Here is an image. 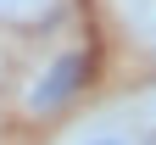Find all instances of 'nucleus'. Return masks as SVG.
Wrapping results in <instances>:
<instances>
[{
  "mask_svg": "<svg viewBox=\"0 0 156 145\" xmlns=\"http://www.w3.org/2000/svg\"><path fill=\"white\" fill-rule=\"evenodd\" d=\"M62 145H140L128 129H117V123H84V129H73Z\"/></svg>",
  "mask_w": 156,
  "mask_h": 145,
  "instance_id": "nucleus-2",
  "label": "nucleus"
},
{
  "mask_svg": "<svg viewBox=\"0 0 156 145\" xmlns=\"http://www.w3.org/2000/svg\"><path fill=\"white\" fill-rule=\"evenodd\" d=\"M89 84V50H62V56H50L45 67H39V78L28 84V95H23V106L28 112H62V106H73V95Z\"/></svg>",
  "mask_w": 156,
  "mask_h": 145,
  "instance_id": "nucleus-1",
  "label": "nucleus"
},
{
  "mask_svg": "<svg viewBox=\"0 0 156 145\" xmlns=\"http://www.w3.org/2000/svg\"><path fill=\"white\" fill-rule=\"evenodd\" d=\"M45 11H50V0H0V17L6 23H34Z\"/></svg>",
  "mask_w": 156,
  "mask_h": 145,
  "instance_id": "nucleus-3",
  "label": "nucleus"
}]
</instances>
